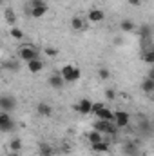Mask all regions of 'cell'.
<instances>
[{
    "mask_svg": "<svg viewBox=\"0 0 154 156\" xmlns=\"http://www.w3.org/2000/svg\"><path fill=\"white\" fill-rule=\"evenodd\" d=\"M60 75L64 76V80H65L67 83H73V82H78V80H80V76H82V71H80L78 67H75V66L67 64V66H64V67H62Z\"/></svg>",
    "mask_w": 154,
    "mask_h": 156,
    "instance_id": "1",
    "label": "cell"
},
{
    "mask_svg": "<svg viewBox=\"0 0 154 156\" xmlns=\"http://www.w3.org/2000/svg\"><path fill=\"white\" fill-rule=\"evenodd\" d=\"M18 56H20L24 62H31V60L38 58V51H37L33 45L26 44V45H20V47H18Z\"/></svg>",
    "mask_w": 154,
    "mask_h": 156,
    "instance_id": "2",
    "label": "cell"
},
{
    "mask_svg": "<svg viewBox=\"0 0 154 156\" xmlns=\"http://www.w3.org/2000/svg\"><path fill=\"white\" fill-rule=\"evenodd\" d=\"M16 98L15 96H9V94H4V96H0V109L2 111H5V113H13L15 109H16Z\"/></svg>",
    "mask_w": 154,
    "mask_h": 156,
    "instance_id": "3",
    "label": "cell"
},
{
    "mask_svg": "<svg viewBox=\"0 0 154 156\" xmlns=\"http://www.w3.org/2000/svg\"><path fill=\"white\" fill-rule=\"evenodd\" d=\"M13 129H15V120L11 118L9 113L2 111V113H0V131H2V133H9V131H13Z\"/></svg>",
    "mask_w": 154,
    "mask_h": 156,
    "instance_id": "4",
    "label": "cell"
},
{
    "mask_svg": "<svg viewBox=\"0 0 154 156\" xmlns=\"http://www.w3.org/2000/svg\"><path fill=\"white\" fill-rule=\"evenodd\" d=\"M93 105H94V102H91L89 98H83V100H80L78 104L73 105V109L80 115H89V113H93Z\"/></svg>",
    "mask_w": 154,
    "mask_h": 156,
    "instance_id": "5",
    "label": "cell"
},
{
    "mask_svg": "<svg viewBox=\"0 0 154 156\" xmlns=\"http://www.w3.org/2000/svg\"><path fill=\"white\" fill-rule=\"evenodd\" d=\"M114 123L120 127V129L129 127V123H131V115L125 113V111H116L114 113Z\"/></svg>",
    "mask_w": 154,
    "mask_h": 156,
    "instance_id": "6",
    "label": "cell"
},
{
    "mask_svg": "<svg viewBox=\"0 0 154 156\" xmlns=\"http://www.w3.org/2000/svg\"><path fill=\"white\" fill-rule=\"evenodd\" d=\"M121 151H123L125 156H140V147H138V144H136V142H131V140L123 144Z\"/></svg>",
    "mask_w": 154,
    "mask_h": 156,
    "instance_id": "7",
    "label": "cell"
},
{
    "mask_svg": "<svg viewBox=\"0 0 154 156\" xmlns=\"http://www.w3.org/2000/svg\"><path fill=\"white\" fill-rule=\"evenodd\" d=\"M103 18H105V13H103L102 9H98V7H93V9L87 13V20H89V22H93V24L103 22Z\"/></svg>",
    "mask_w": 154,
    "mask_h": 156,
    "instance_id": "8",
    "label": "cell"
},
{
    "mask_svg": "<svg viewBox=\"0 0 154 156\" xmlns=\"http://www.w3.org/2000/svg\"><path fill=\"white\" fill-rule=\"evenodd\" d=\"M47 82H49V85H51L53 89H62V87L67 83V82L64 80V76H62L60 73H53V75L49 76V80H47Z\"/></svg>",
    "mask_w": 154,
    "mask_h": 156,
    "instance_id": "9",
    "label": "cell"
},
{
    "mask_svg": "<svg viewBox=\"0 0 154 156\" xmlns=\"http://www.w3.org/2000/svg\"><path fill=\"white\" fill-rule=\"evenodd\" d=\"M96 118H98V120H105V122H114V113H113L109 107L103 105V107L96 113Z\"/></svg>",
    "mask_w": 154,
    "mask_h": 156,
    "instance_id": "10",
    "label": "cell"
},
{
    "mask_svg": "<svg viewBox=\"0 0 154 156\" xmlns=\"http://www.w3.org/2000/svg\"><path fill=\"white\" fill-rule=\"evenodd\" d=\"M47 9H49V7H47V4H44V5H38V7H29V9H27V13H29L33 18H42V16L47 13Z\"/></svg>",
    "mask_w": 154,
    "mask_h": 156,
    "instance_id": "11",
    "label": "cell"
},
{
    "mask_svg": "<svg viewBox=\"0 0 154 156\" xmlns=\"http://www.w3.org/2000/svg\"><path fill=\"white\" fill-rule=\"evenodd\" d=\"M27 69H29V73L37 75V73H40V71H44V62H42L40 58H35V60L27 62Z\"/></svg>",
    "mask_w": 154,
    "mask_h": 156,
    "instance_id": "12",
    "label": "cell"
},
{
    "mask_svg": "<svg viewBox=\"0 0 154 156\" xmlns=\"http://www.w3.org/2000/svg\"><path fill=\"white\" fill-rule=\"evenodd\" d=\"M37 113L44 118H49L53 115V107H51L49 104H45V102H40L38 105H37Z\"/></svg>",
    "mask_w": 154,
    "mask_h": 156,
    "instance_id": "13",
    "label": "cell"
},
{
    "mask_svg": "<svg viewBox=\"0 0 154 156\" xmlns=\"http://www.w3.org/2000/svg\"><path fill=\"white\" fill-rule=\"evenodd\" d=\"M120 29H121L123 33H132V31L136 29V24H134L131 18H125V20L120 22Z\"/></svg>",
    "mask_w": 154,
    "mask_h": 156,
    "instance_id": "14",
    "label": "cell"
},
{
    "mask_svg": "<svg viewBox=\"0 0 154 156\" xmlns=\"http://www.w3.org/2000/svg\"><path fill=\"white\" fill-rule=\"evenodd\" d=\"M103 136H105V134H102V133H98V131H94V129L87 133V140L91 142V145H93V144H98V142H103Z\"/></svg>",
    "mask_w": 154,
    "mask_h": 156,
    "instance_id": "15",
    "label": "cell"
},
{
    "mask_svg": "<svg viewBox=\"0 0 154 156\" xmlns=\"http://www.w3.org/2000/svg\"><path fill=\"white\" fill-rule=\"evenodd\" d=\"M85 27V20L82 16H73L71 18V29L73 31H82Z\"/></svg>",
    "mask_w": 154,
    "mask_h": 156,
    "instance_id": "16",
    "label": "cell"
},
{
    "mask_svg": "<svg viewBox=\"0 0 154 156\" xmlns=\"http://www.w3.org/2000/svg\"><path fill=\"white\" fill-rule=\"evenodd\" d=\"M142 91L145 93V94H151L154 93V80L152 78H143V82H142Z\"/></svg>",
    "mask_w": 154,
    "mask_h": 156,
    "instance_id": "17",
    "label": "cell"
},
{
    "mask_svg": "<svg viewBox=\"0 0 154 156\" xmlns=\"http://www.w3.org/2000/svg\"><path fill=\"white\" fill-rule=\"evenodd\" d=\"M2 67H4L5 71H13V73H16V71L20 69V64H18L16 60H5Z\"/></svg>",
    "mask_w": 154,
    "mask_h": 156,
    "instance_id": "18",
    "label": "cell"
},
{
    "mask_svg": "<svg viewBox=\"0 0 154 156\" xmlns=\"http://www.w3.org/2000/svg\"><path fill=\"white\" fill-rule=\"evenodd\" d=\"M94 153H109V144L103 140V142H98V144H93L91 145Z\"/></svg>",
    "mask_w": 154,
    "mask_h": 156,
    "instance_id": "19",
    "label": "cell"
},
{
    "mask_svg": "<svg viewBox=\"0 0 154 156\" xmlns=\"http://www.w3.org/2000/svg\"><path fill=\"white\" fill-rule=\"evenodd\" d=\"M38 154L40 156H53L54 154V149H53L49 144H42L38 147Z\"/></svg>",
    "mask_w": 154,
    "mask_h": 156,
    "instance_id": "20",
    "label": "cell"
},
{
    "mask_svg": "<svg viewBox=\"0 0 154 156\" xmlns=\"http://www.w3.org/2000/svg\"><path fill=\"white\" fill-rule=\"evenodd\" d=\"M151 35H152V31H151V26H142V29H140V38L142 42H149L151 40Z\"/></svg>",
    "mask_w": 154,
    "mask_h": 156,
    "instance_id": "21",
    "label": "cell"
},
{
    "mask_svg": "<svg viewBox=\"0 0 154 156\" xmlns=\"http://www.w3.org/2000/svg\"><path fill=\"white\" fill-rule=\"evenodd\" d=\"M145 64H154V49H145V53L142 55Z\"/></svg>",
    "mask_w": 154,
    "mask_h": 156,
    "instance_id": "22",
    "label": "cell"
},
{
    "mask_svg": "<svg viewBox=\"0 0 154 156\" xmlns=\"http://www.w3.org/2000/svg\"><path fill=\"white\" fill-rule=\"evenodd\" d=\"M9 147H11V151H15V153H18V151H22V140L15 136V138L11 140V144H9Z\"/></svg>",
    "mask_w": 154,
    "mask_h": 156,
    "instance_id": "23",
    "label": "cell"
},
{
    "mask_svg": "<svg viewBox=\"0 0 154 156\" xmlns=\"http://www.w3.org/2000/svg\"><path fill=\"white\" fill-rule=\"evenodd\" d=\"M140 131L145 133V134H151V133H152V129H151V122H149V120H142V122H140Z\"/></svg>",
    "mask_w": 154,
    "mask_h": 156,
    "instance_id": "24",
    "label": "cell"
},
{
    "mask_svg": "<svg viewBox=\"0 0 154 156\" xmlns=\"http://www.w3.org/2000/svg\"><path fill=\"white\" fill-rule=\"evenodd\" d=\"M109 76H111V71H109L107 67H100V69H98V78H100V80H107Z\"/></svg>",
    "mask_w": 154,
    "mask_h": 156,
    "instance_id": "25",
    "label": "cell"
},
{
    "mask_svg": "<svg viewBox=\"0 0 154 156\" xmlns=\"http://www.w3.org/2000/svg\"><path fill=\"white\" fill-rule=\"evenodd\" d=\"M11 37H13L15 40H22L24 38V31L18 29V27H13V29H11Z\"/></svg>",
    "mask_w": 154,
    "mask_h": 156,
    "instance_id": "26",
    "label": "cell"
},
{
    "mask_svg": "<svg viewBox=\"0 0 154 156\" xmlns=\"http://www.w3.org/2000/svg\"><path fill=\"white\" fill-rule=\"evenodd\" d=\"M44 53H45L47 56H51V58L58 56V49H56V47H45V49H44Z\"/></svg>",
    "mask_w": 154,
    "mask_h": 156,
    "instance_id": "27",
    "label": "cell"
},
{
    "mask_svg": "<svg viewBox=\"0 0 154 156\" xmlns=\"http://www.w3.org/2000/svg\"><path fill=\"white\" fill-rule=\"evenodd\" d=\"M105 98H107V100H111V102L116 100V91H114V89H105Z\"/></svg>",
    "mask_w": 154,
    "mask_h": 156,
    "instance_id": "28",
    "label": "cell"
},
{
    "mask_svg": "<svg viewBox=\"0 0 154 156\" xmlns=\"http://www.w3.org/2000/svg\"><path fill=\"white\" fill-rule=\"evenodd\" d=\"M5 18H7V22H11V24L15 22V13H13V9H7V11H5Z\"/></svg>",
    "mask_w": 154,
    "mask_h": 156,
    "instance_id": "29",
    "label": "cell"
},
{
    "mask_svg": "<svg viewBox=\"0 0 154 156\" xmlns=\"http://www.w3.org/2000/svg\"><path fill=\"white\" fill-rule=\"evenodd\" d=\"M44 4H45L44 0H31L27 5H29V7H38V5H44Z\"/></svg>",
    "mask_w": 154,
    "mask_h": 156,
    "instance_id": "30",
    "label": "cell"
},
{
    "mask_svg": "<svg viewBox=\"0 0 154 156\" xmlns=\"http://www.w3.org/2000/svg\"><path fill=\"white\" fill-rule=\"evenodd\" d=\"M102 107H103V104H94V105H93V115H96Z\"/></svg>",
    "mask_w": 154,
    "mask_h": 156,
    "instance_id": "31",
    "label": "cell"
},
{
    "mask_svg": "<svg viewBox=\"0 0 154 156\" xmlns=\"http://www.w3.org/2000/svg\"><path fill=\"white\" fill-rule=\"evenodd\" d=\"M127 2H129L131 5H140V4H142V0H127Z\"/></svg>",
    "mask_w": 154,
    "mask_h": 156,
    "instance_id": "32",
    "label": "cell"
},
{
    "mask_svg": "<svg viewBox=\"0 0 154 156\" xmlns=\"http://www.w3.org/2000/svg\"><path fill=\"white\" fill-rule=\"evenodd\" d=\"M149 78H152V80H154V66H152V69L149 71Z\"/></svg>",
    "mask_w": 154,
    "mask_h": 156,
    "instance_id": "33",
    "label": "cell"
},
{
    "mask_svg": "<svg viewBox=\"0 0 154 156\" xmlns=\"http://www.w3.org/2000/svg\"><path fill=\"white\" fill-rule=\"evenodd\" d=\"M114 44H118V45H121V44H123V40H121V38H114Z\"/></svg>",
    "mask_w": 154,
    "mask_h": 156,
    "instance_id": "34",
    "label": "cell"
},
{
    "mask_svg": "<svg viewBox=\"0 0 154 156\" xmlns=\"http://www.w3.org/2000/svg\"><path fill=\"white\" fill-rule=\"evenodd\" d=\"M149 96H151V100H152V102H154V93H151V94H149Z\"/></svg>",
    "mask_w": 154,
    "mask_h": 156,
    "instance_id": "35",
    "label": "cell"
}]
</instances>
